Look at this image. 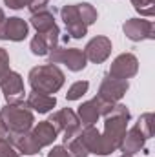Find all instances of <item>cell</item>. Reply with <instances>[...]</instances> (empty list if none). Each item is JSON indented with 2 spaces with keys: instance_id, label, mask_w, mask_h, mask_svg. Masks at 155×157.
Returning <instances> with one entry per match:
<instances>
[{
  "instance_id": "11",
  "label": "cell",
  "mask_w": 155,
  "mask_h": 157,
  "mask_svg": "<svg viewBox=\"0 0 155 157\" xmlns=\"http://www.w3.org/2000/svg\"><path fill=\"white\" fill-rule=\"evenodd\" d=\"M29 35V24L20 17H9L0 24V40L20 42Z\"/></svg>"
},
{
  "instance_id": "26",
  "label": "cell",
  "mask_w": 155,
  "mask_h": 157,
  "mask_svg": "<svg viewBox=\"0 0 155 157\" xmlns=\"http://www.w3.org/2000/svg\"><path fill=\"white\" fill-rule=\"evenodd\" d=\"M0 157H20L18 150L9 143V139L6 135L0 137Z\"/></svg>"
},
{
  "instance_id": "18",
  "label": "cell",
  "mask_w": 155,
  "mask_h": 157,
  "mask_svg": "<svg viewBox=\"0 0 155 157\" xmlns=\"http://www.w3.org/2000/svg\"><path fill=\"white\" fill-rule=\"evenodd\" d=\"M80 139L86 144L89 154L95 155H102V148H100V132L95 126H84L80 130Z\"/></svg>"
},
{
  "instance_id": "33",
  "label": "cell",
  "mask_w": 155,
  "mask_h": 157,
  "mask_svg": "<svg viewBox=\"0 0 155 157\" xmlns=\"http://www.w3.org/2000/svg\"><path fill=\"white\" fill-rule=\"evenodd\" d=\"M120 157H133V155H128V154H122Z\"/></svg>"
},
{
  "instance_id": "31",
  "label": "cell",
  "mask_w": 155,
  "mask_h": 157,
  "mask_svg": "<svg viewBox=\"0 0 155 157\" xmlns=\"http://www.w3.org/2000/svg\"><path fill=\"white\" fill-rule=\"evenodd\" d=\"M4 20H6V15H4V9H2V7H0V24H2V22H4Z\"/></svg>"
},
{
  "instance_id": "22",
  "label": "cell",
  "mask_w": 155,
  "mask_h": 157,
  "mask_svg": "<svg viewBox=\"0 0 155 157\" xmlns=\"http://www.w3.org/2000/svg\"><path fill=\"white\" fill-rule=\"evenodd\" d=\"M64 144H66V150L71 154V157H88V155H89V152H88L86 144H84V143H82V139H80V133H78L77 137H73V139L66 141Z\"/></svg>"
},
{
  "instance_id": "19",
  "label": "cell",
  "mask_w": 155,
  "mask_h": 157,
  "mask_svg": "<svg viewBox=\"0 0 155 157\" xmlns=\"http://www.w3.org/2000/svg\"><path fill=\"white\" fill-rule=\"evenodd\" d=\"M77 117H78V121H80L82 126H95V122L99 121L100 113H99V108H97V104L93 102V99H91V101H86V102H82V104L78 106Z\"/></svg>"
},
{
  "instance_id": "27",
  "label": "cell",
  "mask_w": 155,
  "mask_h": 157,
  "mask_svg": "<svg viewBox=\"0 0 155 157\" xmlns=\"http://www.w3.org/2000/svg\"><path fill=\"white\" fill-rule=\"evenodd\" d=\"M9 71H11V68H9V53L4 48H0V80Z\"/></svg>"
},
{
  "instance_id": "12",
  "label": "cell",
  "mask_w": 155,
  "mask_h": 157,
  "mask_svg": "<svg viewBox=\"0 0 155 157\" xmlns=\"http://www.w3.org/2000/svg\"><path fill=\"white\" fill-rule=\"evenodd\" d=\"M59 35H60V29L59 26L51 28L49 31H44V33H37L31 44H29V49L33 55H39V57H44V55H49V51L53 48L59 46Z\"/></svg>"
},
{
  "instance_id": "7",
  "label": "cell",
  "mask_w": 155,
  "mask_h": 157,
  "mask_svg": "<svg viewBox=\"0 0 155 157\" xmlns=\"http://www.w3.org/2000/svg\"><path fill=\"white\" fill-rule=\"evenodd\" d=\"M122 31L133 42L155 39V24L152 20H144V18H130V20H126L124 26H122Z\"/></svg>"
},
{
  "instance_id": "8",
  "label": "cell",
  "mask_w": 155,
  "mask_h": 157,
  "mask_svg": "<svg viewBox=\"0 0 155 157\" xmlns=\"http://www.w3.org/2000/svg\"><path fill=\"white\" fill-rule=\"evenodd\" d=\"M139 71V60L133 53H120L115 60L112 62L110 66V77L113 78H122V80H128V78L135 77Z\"/></svg>"
},
{
  "instance_id": "23",
  "label": "cell",
  "mask_w": 155,
  "mask_h": 157,
  "mask_svg": "<svg viewBox=\"0 0 155 157\" xmlns=\"http://www.w3.org/2000/svg\"><path fill=\"white\" fill-rule=\"evenodd\" d=\"M135 128H137L146 139H152V137H153V113H144V115H141L139 121H137V124H135Z\"/></svg>"
},
{
  "instance_id": "1",
  "label": "cell",
  "mask_w": 155,
  "mask_h": 157,
  "mask_svg": "<svg viewBox=\"0 0 155 157\" xmlns=\"http://www.w3.org/2000/svg\"><path fill=\"white\" fill-rule=\"evenodd\" d=\"M130 119H131L130 110L119 102L113 106V110L108 115H104V133H100L102 155H110L112 152L119 150V146L126 135Z\"/></svg>"
},
{
  "instance_id": "16",
  "label": "cell",
  "mask_w": 155,
  "mask_h": 157,
  "mask_svg": "<svg viewBox=\"0 0 155 157\" xmlns=\"http://www.w3.org/2000/svg\"><path fill=\"white\" fill-rule=\"evenodd\" d=\"M26 104H28L29 110H33L37 113H49L57 106V99H55V95H46V93H39V91H31L28 95Z\"/></svg>"
},
{
  "instance_id": "14",
  "label": "cell",
  "mask_w": 155,
  "mask_h": 157,
  "mask_svg": "<svg viewBox=\"0 0 155 157\" xmlns=\"http://www.w3.org/2000/svg\"><path fill=\"white\" fill-rule=\"evenodd\" d=\"M6 137H7L9 143L18 150V154L35 155V154H39L40 150H42L39 144H37V141L33 139L31 130H29V132H22V133H9V135H6Z\"/></svg>"
},
{
  "instance_id": "32",
  "label": "cell",
  "mask_w": 155,
  "mask_h": 157,
  "mask_svg": "<svg viewBox=\"0 0 155 157\" xmlns=\"http://www.w3.org/2000/svg\"><path fill=\"white\" fill-rule=\"evenodd\" d=\"M0 137H4V132H2V126H0Z\"/></svg>"
},
{
  "instance_id": "2",
  "label": "cell",
  "mask_w": 155,
  "mask_h": 157,
  "mask_svg": "<svg viewBox=\"0 0 155 157\" xmlns=\"http://www.w3.org/2000/svg\"><path fill=\"white\" fill-rule=\"evenodd\" d=\"M35 124V115L28 108V104H6L0 110V126L4 135L29 132Z\"/></svg>"
},
{
  "instance_id": "6",
  "label": "cell",
  "mask_w": 155,
  "mask_h": 157,
  "mask_svg": "<svg viewBox=\"0 0 155 157\" xmlns=\"http://www.w3.org/2000/svg\"><path fill=\"white\" fill-rule=\"evenodd\" d=\"M0 90L4 93L7 104H20V102H24L26 90H24V78H22L20 73L9 71L0 80Z\"/></svg>"
},
{
  "instance_id": "17",
  "label": "cell",
  "mask_w": 155,
  "mask_h": 157,
  "mask_svg": "<svg viewBox=\"0 0 155 157\" xmlns=\"http://www.w3.org/2000/svg\"><path fill=\"white\" fill-rule=\"evenodd\" d=\"M31 135H33V139L37 141V144L40 148H44V146H49V144L55 143L59 132L53 128V124L49 121H42V122H37L31 128Z\"/></svg>"
},
{
  "instance_id": "25",
  "label": "cell",
  "mask_w": 155,
  "mask_h": 157,
  "mask_svg": "<svg viewBox=\"0 0 155 157\" xmlns=\"http://www.w3.org/2000/svg\"><path fill=\"white\" fill-rule=\"evenodd\" d=\"M131 6L142 17H153L155 15V0H131Z\"/></svg>"
},
{
  "instance_id": "24",
  "label": "cell",
  "mask_w": 155,
  "mask_h": 157,
  "mask_svg": "<svg viewBox=\"0 0 155 157\" xmlns=\"http://www.w3.org/2000/svg\"><path fill=\"white\" fill-rule=\"evenodd\" d=\"M88 88H89V82L88 80H77L70 86L68 93H66V99L68 101H78L84 93H88Z\"/></svg>"
},
{
  "instance_id": "21",
  "label": "cell",
  "mask_w": 155,
  "mask_h": 157,
  "mask_svg": "<svg viewBox=\"0 0 155 157\" xmlns=\"http://www.w3.org/2000/svg\"><path fill=\"white\" fill-rule=\"evenodd\" d=\"M77 11H78V17H80V20L89 28L91 24H95L97 22V9L91 6V4H88V2H82V4H77Z\"/></svg>"
},
{
  "instance_id": "4",
  "label": "cell",
  "mask_w": 155,
  "mask_h": 157,
  "mask_svg": "<svg viewBox=\"0 0 155 157\" xmlns=\"http://www.w3.org/2000/svg\"><path fill=\"white\" fill-rule=\"evenodd\" d=\"M49 64H64L70 71H82L88 64L86 55L78 48H62L57 46L49 51Z\"/></svg>"
},
{
  "instance_id": "9",
  "label": "cell",
  "mask_w": 155,
  "mask_h": 157,
  "mask_svg": "<svg viewBox=\"0 0 155 157\" xmlns=\"http://www.w3.org/2000/svg\"><path fill=\"white\" fill-rule=\"evenodd\" d=\"M128 88H130V82H128V80L113 78V77H110V75H106V77L102 78L100 86H99L97 97H100V99H104V101L115 104V102H119V101L126 95Z\"/></svg>"
},
{
  "instance_id": "10",
  "label": "cell",
  "mask_w": 155,
  "mask_h": 157,
  "mask_svg": "<svg viewBox=\"0 0 155 157\" xmlns=\"http://www.w3.org/2000/svg\"><path fill=\"white\" fill-rule=\"evenodd\" d=\"M60 18L64 20L66 24V29H68V37L70 39H82L86 37L88 33V26L80 20L77 11V4H68V6H62L60 9Z\"/></svg>"
},
{
  "instance_id": "29",
  "label": "cell",
  "mask_w": 155,
  "mask_h": 157,
  "mask_svg": "<svg viewBox=\"0 0 155 157\" xmlns=\"http://www.w3.org/2000/svg\"><path fill=\"white\" fill-rule=\"evenodd\" d=\"M47 157H71V154L66 150V146H53Z\"/></svg>"
},
{
  "instance_id": "20",
  "label": "cell",
  "mask_w": 155,
  "mask_h": 157,
  "mask_svg": "<svg viewBox=\"0 0 155 157\" xmlns=\"http://www.w3.org/2000/svg\"><path fill=\"white\" fill-rule=\"evenodd\" d=\"M29 24L37 29V33H44V31H49L51 28H55V17L49 13V11H42V13H35L31 15V20Z\"/></svg>"
},
{
  "instance_id": "30",
  "label": "cell",
  "mask_w": 155,
  "mask_h": 157,
  "mask_svg": "<svg viewBox=\"0 0 155 157\" xmlns=\"http://www.w3.org/2000/svg\"><path fill=\"white\" fill-rule=\"evenodd\" d=\"M4 4L9 9H22V7H28L29 0H4Z\"/></svg>"
},
{
  "instance_id": "15",
  "label": "cell",
  "mask_w": 155,
  "mask_h": 157,
  "mask_svg": "<svg viewBox=\"0 0 155 157\" xmlns=\"http://www.w3.org/2000/svg\"><path fill=\"white\" fill-rule=\"evenodd\" d=\"M146 137L133 126V128H130V130H126V135H124V139H122V143H120V146H119V150L122 152V154H128V155H133V154H137V152H141V150H144V144H146Z\"/></svg>"
},
{
  "instance_id": "3",
  "label": "cell",
  "mask_w": 155,
  "mask_h": 157,
  "mask_svg": "<svg viewBox=\"0 0 155 157\" xmlns=\"http://www.w3.org/2000/svg\"><path fill=\"white\" fill-rule=\"evenodd\" d=\"M29 86L33 91L39 93H57L62 86H64V71L57 66V64H44V66H35L29 71Z\"/></svg>"
},
{
  "instance_id": "5",
  "label": "cell",
  "mask_w": 155,
  "mask_h": 157,
  "mask_svg": "<svg viewBox=\"0 0 155 157\" xmlns=\"http://www.w3.org/2000/svg\"><path fill=\"white\" fill-rule=\"evenodd\" d=\"M51 124H53V128L60 133H64V143L66 141H70V139H73V137H77L78 133H80V121H78L77 113L71 110V108H62V110H59V112H53L49 119H47Z\"/></svg>"
},
{
  "instance_id": "13",
  "label": "cell",
  "mask_w": 155,
  "mask_h": 157,
  "mask_svg": "<svg viewBox=\"0 0 155 157\" xmlns=\"http://www.w3.org/2000/svg\"><path fill=\"white\" fill-rule=\"evenodd\" d=\"M112 53V40L108 37H95L91 39L86 48H84V55H86V60L93 62V64H102Z\"/></svg>"
},
{
  "instance_id": "28",
  "label": "cell",
  "mask_w": 155,
  "mask_h": 157,
  "mask_svg": "<svg viewBox=\"0 0 155 157\" xmlns=\"http://www.w3.org/2000/svg\"><path fill=\"white\" fill-rule=\"evenodd\" d=\"M47 4H49V0H29L28 9H29L31 15L42 13V11H47Z\"/></svg>"
}]
</instances>
